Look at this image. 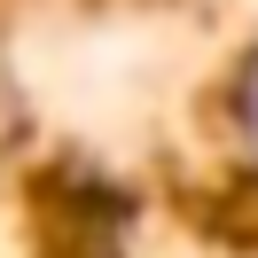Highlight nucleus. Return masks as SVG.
Segmentation results:
<instances>
[{"label":"nucleus","instance_id":"f257e3e1","mask_svg":"<svg viewBox=\"0 0 258 258\" xmlns=\"http://www.w3.org/2000/svg\"><path fill=\"white\" fill-rule=\"evenodd\" d=\"M242 110H250V141H258V71H250V94H242Z\"/></svg>","mask_w":258,"mask_h":258}]
</instances>
